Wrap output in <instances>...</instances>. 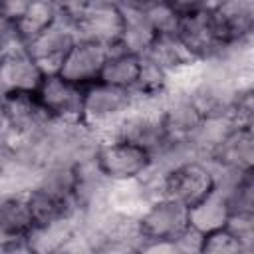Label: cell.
<instances>
[{"instance_id": "cell-21", "label": "cell", "mask_w": 254, "mask_h": 254, "mask_svg": "<svg viewBox=\"0 0 254 254\" xmlns=\"http://www.w3.org/2000/svg\"><path fill=\"white\" fill-rule=\"evenodd\" d=\"M125 20H123V32L119 38V46L121 50H127L131 54L143 56L151 42L155 40V30L151 28L149 20L145 18V14H135V12H123Z\"/></svg>"}, {"instance_id": "cell-28", "label": "cell", "mask_w": 254, "mask_h": 254, "mask_svg": "<svg viewBox=\"0 0 254 254\" xmlns=\"http://www.w3.org/2000/svg\"><path fill=\"white\" fill-rule=\"evenodd\" d=\"M165 2H169L179 12H187V10H192V8L200 6V4H204L206 0H165Z\"/></svg>"}, {"instance_id": "cell-9", "label": "cell", "mask_w": 254, "mask_h": 254, "mask_svg": "<svg viewBox=\"0 0 254 254\" xmlns=\"http://www.w3.org/2000/svg\"><path fill=\"white\" fill-rule=\"evenodd\" d=\"M204 159L216 169L218 177L254 171V127L230 125Z\"/></svg>"}, {"instance_id": "cell-29", "label": "cell", "mask_w": 254, "mask_h": 254, "mask_svg": "<svg viewBox=\"0 0 254 254\" xmlns=\"http://www.w3.org/2000/svg\"><path fill=\"white\" fill-rule=\"evenodd\" d=\"M4 54H6V46L0 42V62H2V58H4Z\"/></svg>"}, {"instance_id": "cell-19", "label": "cell", "mask_w": 254, "mask_h": 254, "mask_svg": "<svg viewBox=\"0 0 254 254\" xmlns=\"http://www.w3.org/2000/svg\"><path fill=\"white\" fill-rule=\"evenodd\" d=\"M147 60H151L153 64H157L161 69H165L169 75H175L177 71H181L183 67H187L189 64L196 62L192 60L187 50L183 48V44L177 40L175 34H161L155 36V40L151 42L149 50L143 54Z\"/></svg>"}, {"instance_id": "cell-2", "label": "cell", "mask_w": 254, "mask_h": 254, "mask_svg": "<svg viewBox=\"0 0 254 254\" xmlns=\"http://www.w3.org/2000/svg\"><path fill=\"white\" fill-rule=\"evenodd\" d=\"M91 161L105 181L123 183L141 179L149 171L153 157L149 151L123 137L107 135L97 139Z\"/></svg>"}, {"instance_id": "cell-4", "label": "cell", "mask_w": 254, "mask_h": 254, "mask_svg": "<svg viewBox=\"0 0 254 254\" xmlns=\"http://www.w3.org/2000/svg\"><path fill=\"white\" fill-rule=\"evenodd\" d=\"M50 117L42 109L36 93L6 91L0 93V141L10 145L42 133Z\"/></svg>"}, {"instance_id": "cell-14", "label": "cell", "mask_w": 254, "mask_h": 254, "mask_svg": "<svg viewBox=\"0 0 254 254\" xmlns=\"http://www.w3.org/2000/svg\"><path fill=\"white\" fill-rule=\"evenodd\" d=\"M107 56H109V48L91 40L77 38V42L71 46V50L64 58L58 73L81 87H87L99 81Z\"/></svg>"}, {"instance_id": "cell-10", "label": "cell", "mask_w": 254, "mask_h": 254, "mask_svg": "<svg viewBox=\"0 0 254 254\" xmlns=\"http://www.w3.org/2000/svg\"><path fill=\"white\" fill-rule=\"evenodd\" d=\"M77 28L58 14V18L44 32H40L34 40L26 44V50L30 52V56L36 60L44 73H58L64 58L77 42Z\"/></svg>"}, {"instance_id": "cell-3", "label": "cell", "mask_w": 254, "mask_h": 254, "mask_svg": "<svg viewBox=\"0 0 254 254\" xmlns=\"http://www.w3.org/2000/svg\"><path fill=\"white\" fill-rule=\"evenodd\" d=\"M218 185L216 169L198 155H190L165 171L163 196H171L183 202L187 208L202 200Z\"/></svg>"}, {"instance_id": "cell-6", "label": "cell", "mask_w": 254, "mask_h": 254, "mask_svg": "<svg viewBox=\"0 0 254 254\" xmlns=\"http://www.w3.org/2000/svg\"><path fill=\"white\" fill-rule=\"evenodd\" d=\"M135 226L141 242H173L189 228V208L171 196H159L137 214Z\"/></svg>"}, {"instance_id": "cell-18", "label": "cell", "mask_w": 254, "mask_h": 254, "mask_svg": "<svg viewBox=\"0 0 254 254\" xmlns=\"http://www.w3.org/2000/svg\"><path fill=\"white\" fill-rule=\"evenodd\" d=\"M58 2L56 0H32L16 18H14V28L18 38L28 44L34 40L40 32H44L56 18H58Z\"/></svg>"}, {"instance_id": "cell-20", "label": "cell", "mask_w": 254, "mask_h": 254, "mask_svg": "<svg viewBox=\"0 0 254 254\" xmlns=\"http://www.w3.org/2000/svg\"><path fill=\"white\" fill-rule=\"evenodd\" d=\"M169 91H171V75L165 69H161L157 64H153L151 60L141 56V67H139V75L133 87L135 99L163 101Z\"/></svg>"}, {"instance_id": "cell-17", "label": "cell", "mask_w": 254, "mask_h": 254, "mask_svg": "<svg viewBox=\"0 0 254 254\" xmlns=\"http://www.w3.org/2000/svg\"><path fill=\"white\" fill-rule=\"evenodd\" d=\"M139 67H141V56L121 50V48H113L109 50V56L103 64L99 81L133 91L137 75H139Z\"/></svg>"}, {"instance_id": "cell-27", "label": "cell", "mask_w": 254, "mask_h": 254, "mask_svg": "<svg viewBox=\"0 0 254 254\" xmlns=\"http://www.w3.org/2000/svg\"><path fill=\"white\" fill-rule=\"evenodd\" d=\"M32 0H0V10L10 18H16Z\"/></svg>"}, {"instance_id": "cell-22", "label": "cell", "mask_w": 254, "mask_h": 254, "mask_svg": "<svg viewBox=\"0 0 254 254\" xmlns=\"http://www.w3.org/2000/svg\"><path fill=\"white\" fill-rule=\"evenodd\" d=\"M200 254H246L242 242L234 236L228 226L202 234Z\"/></svg>"}, {"instance_id": "cell-1", "label": "cell", "mask_w": 254, "mask_h": 254, "mask_svg": "<svg viewBox=\"0 0 254 254\" xmlns=\"http://www.w3.org/2000/svg\"><path fill=\"white\" fill-rule=\"evenodd\" d=\"M133 105H135V93L131 89L95 81L85 87L79 123L91 135L101 139L115 133L119 123L133 109Z\"/></svg>"}, {"instance_id": "cell-12", "label": "cell", "mask_w": 254, "mask_h": 254, "mask_svg": "<svg viewBox=\"0 0 254 254\" xmlns=\"http://www.w3.org/2000/svg\"><path fill=\"white\" fill-rule=\"evenodd\" d=\"M208 6L224 48L252 42L254 0H208Z\"/></svg>"}, {"instance_id": "cell-11", "label": "cell", "mask_w": 254, "mask_h": 254, "mask_svg": "<svg viewBox=\"0 0 254 254\" xmlns=\"http://www.w3.org/2000/svg\"><path fill=\"white\" fill-rule=\"evenodd\" d=\"M161 115L167 139L171 143L192 147V141L204 123V115L200 113L192 97L189 93L171 89L161 103Z\"/></svg>"}, {"instance_id": "cell-26", "label": "cell", "mask_w": 254, "mask_h": 254, "mask_svg": "<svg viewBox=\"0 0 254 254\" xmlns=\"http://www.w3.org/2000/svg\"><path fill=\"white\" fill-rule=\"evenodd\" d=\"M119 4V8L123 12H135V14H145L147 10H151L155 4L163 2V0H115Z\"/></svg>"}, {"instance_id": "cell-8", "label": "cell", "mask_w": 254, "mask_h": 254, "mask_svg": "<svg viewBox=\"0 0 254 254\" xmlns=\"http://www.w3.org/2000/svg\"><path fill=\"white\" fill-rule=\"evenodd\" d=\"M34 93L50 121L65 125L79 123L85 87L62 77L60 73H46Z\"/></svg>"}, {"instance_id": "cell-7", "label": "cell", "mask_w": 254, "mask_h": 254, "mask_svg": "<svg viewBox=\"0 0 254 254\" xmlns=\"http://www.w3.org/2000/svg\"><path fill=\"white\" fill-rule=\"evenodd\" d=\"M161 103L163 101H143L135 99L133 109L127 113V117L119 123L113 135L123 137L145 151L151 153V157L159 155L165 145L169 143L165 125H163V115H161Z\"/></svg>"}, {"instance_id": "cell-5", "label": "cell", "mask_w": 254, "mask_h": 254, "mask_svg": "<svg viewBox=\"0 0 254 254\" xmlns=\"http://www.w3.org/2000/svg\"><path fill=\"white\" fill-rule=\"evenodd\" d=\"M175 36L183 44L187 54L196 62L216 60L226 50L218 38L208 0L192 10L181 12Z\"/></svg>"}, {"instance_id": "cell-25", "label": "cell", "mask_w": 254, "mask_h": 254, "mask_svg": "<svg viewBox=\"0 0 254 254\" xmlns=\"http://www.w3.org/2000/svg\"><path fill=\"white\" fill-rule=\"evenodd\" d=\"M200 242H202V234L196 232L192 226H189L185 232H181V234L173 240L175 252H181V254H190V252L200 254Z\"/></svg>"}, {"instance_id": "cell-16", "label": "cell", "mask_w": 254, "mask_h": 254, "mask_svg": "<svg viewBox=\"0 0 254 254\" xmlns=\"http://www.w3.org/2000/svg\"><path fill=\"white\" fill-rule=\"evenodd\" d=\"M228 216H230V206L218 185L202 200L189 206V226H192L200 234L226 226Z\"/></svg>"}, {"instance_id": "cell-15", "label": "cell", "mask_w": 254, "mask_h": 254, "mask_svg": "<svg viewBox=\"0 0 254 254\" xmlns=\"http://www.w3.org/2000/svg\"><path fill=\"white\" fill-rule=\"evenodd\" d=\"M42 67L30 56L24 44H12L0 62V93L30 91L34 93L44 79Z\"/></svg>"}, {"instance_id": "cell-23", "label": "cell", "mask_w": 254, "mask_h": 254, "mask_svg": "<svg viewBox=\"0 0 254 254\" xmlns=\"http://www.w3.org/2000/svg\"><path fill=\"white\" fill-rule=\"evenodd\" d=\"M179 16H181V12L175 10L165 0L155 4L151 10L145 12V18L149 20V24H151V28L155 30L157 36H161V34H175L177 24H179Z\"/></svg>"}, {"instance_id": "cell-13", "label": "cell", "mask_w": 254, "mask_h": 254, "mask_svg": "<svg viewBox=\"0 0 254 254\" xmlns=\"http://www.w3.org/2000/svg\"><path fill=\"white\" fill-rule=\"evenodd\" d=\"M123 10L115 0H93L83 16L77 20L75 28L79 38L97 42L109 50L119 46L123 32Z\"/></svg>"}, {"instance_id": "cell-24", "label": "cell", "mask_w": 254, "mask_h": 254, "mask_svg": "<svg viewBox=\"0 0 254 254\" xmlns=\"http://www.w3.org/2000/svg\"><path fill=\"white\" fill-rule=\"evenodd\" d=\"M226 226L234 232V236L242 242L244 252L250 254L254 250V210L230 212Z\"/></svg>"}]
</instances>
